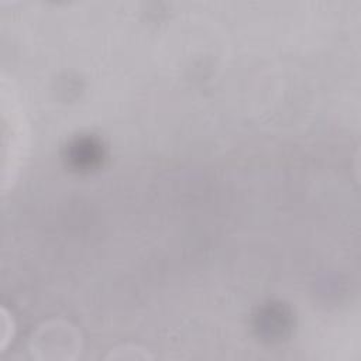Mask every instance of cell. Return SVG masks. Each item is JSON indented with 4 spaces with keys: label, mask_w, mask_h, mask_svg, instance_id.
I'll return each instance as SVG.
<instances>
[{
    "label": "cell",
    "mask_w": 361,
    "mask_h": 361,
    "mask_svg": "<svg viewBox=\"0 0 361 361\" xmlns=\"http://www.w3.org/2000/svg\"><path fill=\"white\" fill-rule=\"evenodd\" d=\"M79 350V336L63 322L41 326L31 338V353L39 360H69Z\"/></svg>",
    "instance_id": "1"
},
{
    "label": "cell",
    "mask_w": 361,
    "mask_h": 361,
    "mask_svg": "<svg viewBox=\"0 0 361 361\" xmlns=\"http://www.w3.org/2000/svg\"><path fill=\"white\" fill-rule=\"evenodd\" d=\"M107 358H120V360H126V358H131V360H137V358H151V355L142 350H138V348H128V347H124L121 350H114V353H111Z\"/></svg>",
    "instance_id": "2"
}]
</instances>
